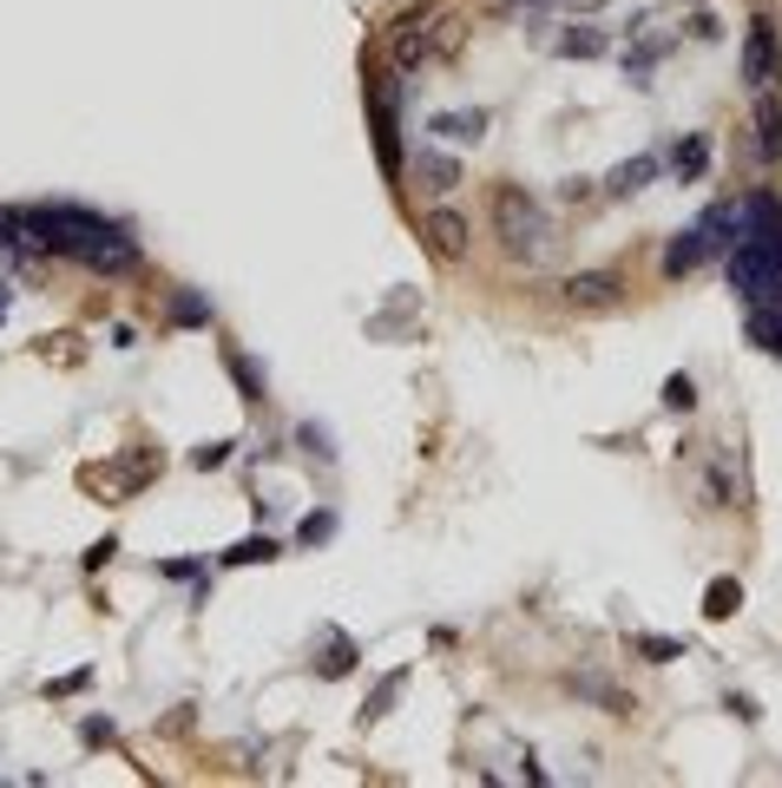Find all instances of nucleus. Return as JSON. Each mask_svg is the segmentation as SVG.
I'll return each mask as SVG.
<instances>
[{
    "label": "nucleus",
    "mask_w": 782,
    "mask_h": 788,
    "mask_svg": "<svg viewBox=\"0 0 782 788\" xmlns=\"http://www.w3.org/2000/svg\"><path fill=\"white\" fill-rule=\"evenodd\" d=\"M605 46H612V39H605L599 26H579V33L566 26V33H559V53H566V59H599Z\"/></svg>",
    "instance_id": "f8f14e48"
},
{
    "label": "nucleus",
    "mask_w": 782,
    "mask_h": 788,
    "mask_svg": "<svg viewBox=\"0 0 782 788\" xmlns=\"http://www.w3.org/2000/svg\"><path fill=\"white\" fill-rule=\"evenodd\" d=\"M270 552H276V546H270V539H243V546H237V552H230V559H237V566H243V559H270Z\"/></svg>",
    "instance_id": "f3484780"
},
{
    "label": "nucleus",
    "mask_w": 782,
    "mask_h": 788,
    "mask_svg": "<svg viewBox=\"0 0 782 788\" xmlns=\"http://www.w3.org/2000/svg\"><path fill=\"white\" fill-rule=\"evenodd\" d=\"M651 178H658V158H632V164H619V171H612V197H638Z\"/></svg>",
    "instance_id": "9b49d317"
},
{
    "label": "nucleus",
    "mask_w": 782,
    "mask_h": 788,
    "mask_svg": "<svg viewBox=\"0 0 782 788\" xmlns=\"http://www.w3.org/2000/svg\"><path fill=\"white\" fill-rule=\"evenodd\" d=\"M665 401H671V408H691V401H698V395H691V381H684V375H678V381H671V388H665Z\"/></svg>",
    "instance_id": "a211bd4d"
},
{
    "label": "nucleus",
    "mask_w": 782,
    "mask_h": 788,
    "mask_svg": "<svg viewBox=\"0 0 782 788\" xmlns=\"http://www.w3.org/2000/svg\"><path fill=\"white\" fill-rule=\"evenodd\" d=\"M447 46H454V26H447V20H441L434 33H428V26H415V20H401V26H395V59H401V66H428V59H441Z\"/></svg>",
    "instance_id": "39448f33"
},
{
    "label": "nucleus",
    "mask_w": 782,
    "mask_h": 788,
    "mask_svg": "<svg viewBox=\"0 0 782 788\" xmlns=\"http://www.w3.org/2000/svg\"><path fill=\"white\" fill-rule=\"evenodd\" d=\"M342 671H349V644L336 638V644H329V658H322V677H342Z\"/></svg>",
    "instance_id": "dca6fc26"
},
{
    "label": "nucleus",
    "mask_w": 782,
    "mask_h": 788,
    "mask_svg": "<svg viewBox=\"0 0 782 788\" xmlns=\"http://www.w3.org/2000/svg\"><path fill=\"white\" fill-rule=\"evenodd\" d=\"M782 158V99L777 85L757 92V164H777Z\"/></svg>",
    "instance_id": "1a4fd4ad"
},
{
    "label": "nucleus",
    "mask_w": 782,
    "mask_h": 788,
    "mask_svg": "<svg viewBox=\"0 0 782 788\" xmlns=\"http://www.w3.org/2000/svg\"><path fill=\"white\" fill-rule=\"evenodd\" d=\"M737 605H744V592H737L730 579H717V585H711V605H704V612H711V618H730Z\"/></svg>",
    "instance_id": "4468645a"
},
{
    "label": "nucleus",
    "mask_w": 782,
    "mask_h": 788,
    "mask_svg": "<svg viewBox=\"0 0 782 788\" xmlns=\"http://www.w3.org/2000/svg\"><path fill=\"white\" fill-rule=\"evenodd\" d=\"M461 178H467V164L454 151H415V191L421 197H447Z\"/></svg>",
    "instance_id": "0eeeda50"
},
{
    "label": "nucleus",
    "mask_w": 782,
    "mask_h": 788,
    "mask_svg": "<svg viewBox=\"0 0 782 788\" xmlns=\"http://www.w3.org/2000/svg\"><path fill=\"white\" fill-rule=\"evenodd\" d=\"M671 164H678V171H684V178H698V171H704V164H711V138H691V145H684V151H671Z\"/></svg>",
    "instance_id": "ddd939ff"
},
{
    "label": "nucleus",
    "mask_w": 782,
    "mask_h": 788,
    "mask_svg": "<svg viewBox=\"0 0 782 788\" xmlns=\"http://www.w3.org/2000/svg\"><path fill=\"white\" fill-rule=\"evenodd\" d=\"M428 132H434L441 145H461V138L474 145V138L487 132V112H434V118H428Z\"/></svg>",
    "instance_id": "9d476101"
},
{
    "label": "nucleus",
    "mask_w": 782,
    "mask_h": 788,
    "mask_svg": "<svg viewBox=\"0 0 782 788\" xmlns=\"http://www.w3.org/2000/svg\"><path fill=\"white\" fill-rule=\"evenodd\" d=\"M13 230H26L39 250L79 256V263H92V270H105V276H118V270L138 263V243H132L118 224H105V217H92V210H79V204H26V210H13Z\"/></svg>",
    "instance_id": "f257e3e1"
},
{
    "label": "nucleus",
    "mask_w": 782,
    "mask_h": 788,
    "mask_svg": "<svg viewBox=\"0 0 782 788\" xmlns=\"http://www.w3.org/2000/svg\"><path fill=\"white\" fill-rule=\"evenodd\" d=\"M573 302H586V309H599V302H619V289H625V276L619 270H573L566 283H559Z\"/></svg>",
    "instance_id": "6e6552de"
},
{
    "label": "nucleus",
    "mask_w": 782,
    "mask_h": 788,
    "mask_svg": "<svg viewBox=\"0 0 782 788\" xmlns=\"http://www.w3.org/2000/svg\"><path fill=\"white\" fill-rule=\"evenodd\" d=\"M645 651H651V664H665V658H678V644H665V638H638Z\"/></svg>",
    "instance_id": "6ab92c4d"
},
{
    "label": "nucleus",
    "mask_w": 782,
    "mask_h": 788,
    "mask_svg": "<svg viewBox=\"0 0 782 788\" xmlns=\"http://www.w3.org/2000/svg\"><path fill=\"white\" fill-rule=\"evenodd\" d=\"M704 493H711V506H730V467H724V460L711 467V480H704Z\"/></svg>",
    "instance_id": "2eb2a0df"
},
{
    "label": "nucleus",
    "mask_w": 782,
    "mask_h": 788,
    "mask_svg": "<svg viewBox=\"0 0 782 788\" xmlns=\"http://www.w3.org/2000/svg\"><path fill=\"white\" fill-rule=\"evenodd\" d=\"M421 237H428V250H434V256H447V263H454V256H467V237H474V230H467V217H461L454 204H434V210L421 217Z\"/></svg>",
    "instance_id": "423d86ee"
},
{
    "label": "nucleus",
    "mask_w": 782,
    "mask_h": 788,
    "mask_svg": "<svg viewBox=\"0 0 782 788\" xmlns=\"http://www.w3.org/2000/svg\"><path fill=\"white\" fill-rule=\"evenodd\" d=\"M500 230H507V243H513V256H546V210H540V197H526V191H500Z\"/></svg>",
    "instance_id": "7ed1b4c3"
},
{
    "label": "nucleus",
    "mask_w": 782,
    "mask_h": 788,
    "mask_svg": "<svg viewBox=\"0 0 782 788\" xmlns=\"http://www.w3.org/2000/svg\"><path fill=\"white\" fill-rule=\"evenodd\" d=\"M744 79H750V92H770V85L782 79L777 20H750V39H744Z\"/></svg>",
    "instance_id": "20e7f679"
},
{
    "label": "nucleus",
    "mask_w": 782,
    "mask_h": 788,
    "mask_svg": "<svg viewBox=\"0 0 782 788\" xmlns=\"http://www.w3.org/2000/svg\"><path fill=\"white\" fill-rule=\"evenodd\" d=\"M566 7H579V13H599V7H605V0H566Z\"/></svg>",
    "instance_id": "aec40b11"
},
{
    "label": "nucleus",
    "mask_w": 782,
    "mask_h": 788,
    "mask_svg": "<svg viewBox=\"0 0 782 788\" xmlns=\"http://www.w3.org/2000/svg\"><path fill=\"white\" fill-rule=\"evenodd\" d=\"M737 230H744V204H717V210H704V224H691V230L665 250V276H691L698 263L730 256Z\"/></svg>",
    "instance_id": "f03ea898"
}]
</instances>
